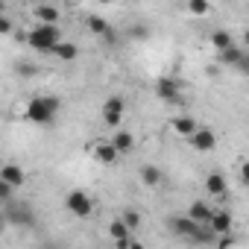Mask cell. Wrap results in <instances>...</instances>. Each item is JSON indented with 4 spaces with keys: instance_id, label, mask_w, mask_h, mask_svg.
I'll return each instance as SVG.
<instances>
[{
    "instance_id": "6da1fadb",
    "label": "cell",
    "mask_w": 249,
    "mask_h": 249,
    "mask_svg": "<svg viewBox=\"0 0 249 249\" xmlns=\"http://www.w3.org/2000/svg\"><path fill=\"white\" fill-rule=\"evenodd\" d=\"M62 111V100L59 97H50V94H38L27 103L24 108V117L30 123H38V126H47V123L56 120V114Z\"/></svg>"
},
{
    "instance_id": "7a4b0ae2",
    "label": "cell",
    "mask_w": 249,
    "mask_h": 249,
    "mask_svg": "<svg viewBox=\"0 0 249 249\" xmlns=\"http://www.w3.org/2000/svg\"><path fill=\"white\" fill-rule=\"evenodd\" d=\"M27 41H30V47H36L38 53H53V50L59 47V41H62V30H59V27L36 24L33 33L27 36Z\"/></svg>"
},
{
    "instance_id": "3957f363",
    "label": "cell",
    "mask_w": 249,
    "mask_h": 249,
    "mask_svg": "<svg viewBox=\"0 0 249 249\" xmlns=\"http://www.w3.org/2000/svg\"><path fill=\"white\" fill-rule=\"evenodd\" d=\"M65 208H68L73 217H88V214L94 211V202H91V196H88L85 191H71V194L65 196Z\"/></svg>"
},
{
    "instance_id": "277c9868",
    "label": "cell",
    "mask_w": 249,
    "mask_h": 249,
    "mask_svg": "<svg viewBox=\"0 0 249 249\" xmlns=\"http://www.w3.org/2000/svg\"><path fill=\"white\" fill-rule=\"evenodd\" d=\"M156 97L164 100V103H176V100L182 97V82L173 79V76H161V79L156 82Z\"/></svg>"
},
{
    "instance_id": "5b68a950",
    "label": "cell",
    "mask_w": 249,
    "mask_h": 249,
    "mask_svg": "<svg viewBox=\"0 0 249 249\" xmlns=\"http://www.w3.org/2000/svg\"><path fill=\"white\" fill-rule=\"evenodd\" d=\"M123 108H126L123 97H108L106 100V106H103V123L106 126H117V123L123 120Z\"/></svg>"
},
{
    "instance_id": "8992f818",
    "label": "cell",
    "mask_w": 249,
    "mask_h": 249,
    "mask_svg": "<svg viewBox=\"0 0 249 249\" xmlns=\"http://www.w3.org/2000/svg\"><path fill=\"white\" fill-rule=\"evenodd\" d=\"M188 144H191L196 153H208V150H214V147H217V135H214L208 126H196V132L188 138Z\"/></svg>"
},
{
    "instance_id": "52a82bcc",
    "label": "cell",
    "mask_w": 249,
    "mask_h": 249,
    "mask_svg": "<svg viewBox=\"0 0 249 249\" xmlns=\"http://www.w3.org/2000/svg\"><path fill=\"white\" fill-rule=\"evenodd\" d=\"M208 226V231L214 234V237H220V234H231V211H214L211 214V220L205 223Z\"/></svg>"
},
{
    "instance_id": "ba28073f",
    "label": "cell",
    "mask_w": 249,
    "mask_h": 249,
    "mask_svg": "<svg viewBox=\"0 0 249 249\" xmlns=\"http://www.w3.org/2000/svg\"><path fill=\"white\" fill-rule=\"evenodd\" d=\"M0 182H6L12 191H18V188H24L27 173H24L21 164H3V167H0Z\"/></svg>"
},
{
    "instance_id": "9c48e42d",
    "label": "cell",
    "mask_w": 249,
    "mask_h": 249,
    "mask_svg": "<svg viewBox=\"0 0 249 249\" xmlns=\"http://www.w3.org/2000/svg\"><path fill=\"white\" fill-rule=\"evenodd\" d=\"M33 15H36V21L44 24V27H59V21H62V12H59L56 6H47V3H38V6L33 9Z\"/></svg>"
},
{
    "instance_id": "30bf717a",
    "label": "cell",
    "mask_w": 249,
    "mask_h": 249,
    "mask_svg": "<svg viewBox=\"0 0 249 249\" xmlns=\"http://www.w3.org/2000/svg\"><path fill=\"white\" fill-rule=\"evenodd\" d=\"M220 62L223 65H231V68H240V71H246V65H249V59H246V50L243 47H229V50H223L220 53Z\"/></svg>"
},
{
    "instance_id": "8fae6325",
    "label": "cell",
    "mask_w": 249,
    "mask_h": 249,
    "mask_svg": "<svg viewBox=\"0 0 249 249\" xmlns=\"http://www.w3.org/2000/svg\"><path fill=\"white\" fill-rule=\"evenodd\" d=\"M91 156H94V159H97L100 164H114V161L120 159V156L114 153V147H111L108 141H94V144H91Z\"/></svg>"
},
{
    "instance_id": "7c38bea8",
    "label": "cell",
    "mask_w": 249,
    "mask_h": 249,
    "mask_svg": "<svg viewBox=\"0 0 249 249\" xmlns=\"http://www.w3.org/2000/svg\"><path fill=\"white\" fill-rule=\"evenodd\" d=\"M211 214H214V208H211L208 202H199V199H196V202H191V208H188V214H185V217H188V220H194L196 226H205V223L211 220Z\"/></svg>"
},
{
    "instance_id": "4fadbf2b",
    "label": "cell",
    "mask_w": 249,
    "mask_h": 249,
    "mask_svg": "<svg viewBox=\"0 0 249 249\" xmlns=\"http://www.w3.org/2000/svg\"><path fill=\"white\" fill-rule=\"evenodd\" d=\"M108 237H111V240H114V243H117V246L123 249V246H126V243H129V240L135 237V234H132V231H129L126 226H123L120 220H111V223H108Z\"/></svg>"
},
{
    "instance_id": "5bb4252c",
    "label": "cell",
    "mask_w": 249,
    "mask_h": 249,
    "mask_svg": "<svg viewBox=\"0 0 249 249\" xmlns=\"http://www.w3.org/2000/svg\"><path fill=\"white\" fill-rule=\"evenodd\" d=\"M9 223H15V226H33L36 223V217H33V211L27 208V205H12L9 208V214H3Z\"/></svg>"
},
{
    "instance_id": "9a60e30c",
    "label": "cell",
    "mask_w": 249,
    "mask_h": 249,
    "mask_svg": "<svg viewBox=\"0 0 249 249\" xmlns=\"http://www.w3.org/2000/svg\"><path fill=\"white\" fill-rule=\"evenodd\" d=\"M108 144L114 147V153H117V156H126V153H132V150H135V135H132V132H117Z\"/></svg>"
},
{
    "instance_id": "2e32d148",
    "label": "cell",
    "mask_w": 249,
    "mask_h": 249,
    "mask_svg": "<svg viewBox=\"0 0 249 249\" xmlns=\"http://www.w3.org/2000/svg\"><path fill=\"white\" fill-rule=\"evenodd\" d=\"M170 129H173L176 135H182V138H191V135L196 132V120H194V117H188V114H182V117H173Z\"/></svg>"
},
{
    "instance_id": "e0dca14e",
    "label": "cell",
    "mask_w": 249,
    "mask_h": 249,
    "mask_svg": "<svg viewBox=\"0 0 249 249\" xmlns=\"http://www.w3.org/2000/svg\"><path fill=\"white\" fill-rule=\"evenodd\" d=\"M170 229H173L179 237H188V240H191V237L196 234L199 226H196L194 220H188V217H173V220H170Z\"/></svg>"
},
{
    "instance_id": "ac0fdd59",
    "label": "cell",
    "mask_w": 249,
    "mask_h": 249,
    "mask_svg": "<svg viewBox=\"0 0 249 249\" xmlns=\"http://www.w3.org/2000/svg\"><path fill=\"white\" fill-rule=\"evenodd\" d=\"M53 56H56L59 62H73V59L79 56V47H76L73 41H65V38H62V41H59V47L53 50Z\"/></svg>"
},
{
    "instance_id": "d6986e66",
    "label": "cell",
    "mask_w": 249,
    "mask_h": 249,
    "mask_svg": "<svg viewBox=\"0 0 249 249\" xmlns=\"http://www.w3.org/2000/svg\"><path fill=\"white\" fill-rule=\"evenodd\" d=\"M161 179H164V176H161V170H159L156 164H144V167H141V182H144L147 188H159Z\"/></svg>"
},
{
    "instance_id": "ffe728a7",
    "label": "cell",
    "mask_w": 249,
    "mask_h": 249,
    "mask_svg": "<svg viewBox=\"0 0 249 249\" xmlns=\"http://www.w3.org/2000/svg\"><path fill=\"white\" fill-rule=\"evenodd\" d=\"M205 191H208L211 196H223V194H226V176L208 173V176H205Z\"/></svg>"
},
{
    "instance_id": "44dd1931",
    "label": "cell",
    "mask_w": 249,
    "mask_h": 249,
    "mask_svg": "<svg viewBox=\"0 0 249 249\" xmlns=\"http://www.w3.org/2000/svg\"><path fill=\"white\" fill-rule=\"evenodd\" d=\"M211 44L217 47V53H223V50L234 47V38H231V33H226V30H217V33H211Z\"/></svg>"
},
{
    "instance_id": "7402d4cb",
    "label": "cell",
    "mask_w": 249,
    "mask_h": 249,
    "mask_svg": "<svg viewBox=\"0 0 249 249\" xmlns=\"http://www.w3.org/2000/svg\"><path fill=\"white\" fill-rule=\"evenodd\" d=\"M117 220H120V223H123V226H126V229H129V231H132V234H135V229H138V226H141V214H138V211H135V208H126V211H123V214H120V217H117Z\"/></svg>"
},
{
    "instance_id": "603a6c76",
    "label": "cell",
    "mask_w": 249,
    "mask_h": 249,
    "mask_svg": "<svg viewBox=\"0 0 249 249\" xmlns=\"http://www.w3.org/2000/svg\"><path fill=\"white\" fill-rule=\"evenodd\" d=\"M108 27H111V24H108V21H103L100 15H88V30H91L94 36H106V33H108Z\"/></svg>"
},
{
    "instance_id": "cb8c5ba5",
    "label": "cell",
    "mask_w": 249,
    "mask_h": 249,
    "mask_svg": "<svg viewBox=\"0 0 249 249\" xmlns=\"http://www.w3.org/2000/svg\"><path fill=\"white\" fill-rule=\"evenodd\" d=\"M188 12H191V15L205 18V15L211 12V3H205V0H191V3H188Z\"/></svg>"
},
{
    "instance_id": "d4e9b609",
    "label": "cell",
    "mask_w": 249,
    "mask_h": 249,
    "mask_svg": "<svg viewBox=\"0 0 249 249\" xmlns=\"http://www.w3.org/2000/svg\"><path fill=\"white\" fill-rule=\"evenodd\" d=\"M15 27H12V21L6 18V15H0V36H9Z\"/></svg>"
},
{
    "instance_id": "484cf974",
    "label": "cell",
    "mask_w": 249,
    "mask_h": 249,
    "mask_svg": "<svg viewBox=\"0 0 249 249\" xmlns=\"http://www.w3.org/2000/svg\"><path fill=\"white\" fill-rule=\"evenodd\" d=\"M214 243H217V249H229L234 240H231V234H220V237H214Z\"/></svg>"
},
{
    "instance_id": "4316f807",
    "label": "cell",
    "mask_w": 249,
    "mask_h": 249,
    "mask_svg": "<svg viewBox=\"0 0 249 249\" xmlns=\"http://www.w3.org/2000/svg\"><path fill=\"white\" fill-rule=\"evenodd\" d=\"M12 194H15V191H12L6 182H0V199H3V202H9V199H12Z\"/></svg>"
},
{
    "instance_id": "83f0119b",
    "label": "cell",
    "mask_w": 249,
    "mask_h": 249,
    "mask_svg": "<svg viewBox=\"0 0 249 249\" xmlns=\"http://www.w3.org/2000/svg\"><path fill=\"white\" fill-rule=\"evenodd\" d=\"M147 33H150L147 27H135V30H132V38H147Z\"/></svg>"
},
{
    "instance_id": "f1b7e54d",
    "label": "cell",
    "mask_w": 249,
    "mask_h": 249,
    "mask_svg": "<svg viewBox=\"0 0 249 249\" xmlns=\"http://www.w3.org/2000/svg\"><path fill=\"white\" fill-rule=\"evenodd\" d=\"M123 249H144V243H138V240H135V237H132V240H129V243H126V246H123Z\"/></svg>"
},
{
    "instance_id": "f546056e",
    "label": "cell",
    "mask_w": 249,
    "mask_h": 249,
    "mask_svg": "<svg viewBox=\"0 0 249 249\" xmlns=\"http://www.w3.org/2000/svg\"><path fill=\"white\" fill-rule=\"evenodd\" d=\"M3 229H6V217L0 214V234H3Z\"/></svg>"
},
{
    "instance_id": "4dcf8cb0",
    "label": "cell",
    "mask_w": 249,
    "mask_h": 249,
    "mask_svg": "<svg viewBox=\"0 0 249 249\" xmlns=\"http://www.w3.org/2000/svg\"><path fill=\"white\" fill-rule=\"evenodd\" d=\"M3 9H6V6H3V3H0V15H3Z\"/></svg>"
}]
</instances>
